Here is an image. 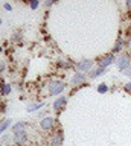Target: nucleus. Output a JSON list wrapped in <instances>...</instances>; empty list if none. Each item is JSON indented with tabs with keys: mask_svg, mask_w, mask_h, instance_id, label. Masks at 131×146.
Returning <instances> with one entry per match:
<instances>
[{
	"mask_svg": "<svg viewBox=\"0 0 131 146\" xmlns=\"http://www.w3.org/2000/svg\"><path fill=\"white\" fill-rule=\"evenodd\" d=\"M66 82L64 81H60V79H53L47 84V88H49V94L52 96H63V91L66 90Z\"/></svg>",
	"mask_w": 131,
	"mask_h": 146,
	"instance_id": "nucleus-1",
	"label": "nucleus"
},
{
	"mask_svg": "<svg viewBox=\"0 0 131 146\" xmlns=\"http://www.w3.org/2000/svg\"><path fill=\"white\" fill-rule=\"evenodd\" d=\"M116 59H117V56L114 53H105V55H102L101 58H98V61H96V66L98 67H101V68H107L110 67V66H113V64H116Z\"/></svg>",
	"mask_w": 131,
	"mask_h": 146,
	"instance_id": "nucleus-2",
	"label": "nucleus"
},
{
	"mask_svg": "<svg viewBox=\"0 0 131 146\" xmlns=\"http://www.w3.org/2000/svg\"><path fill=\"white\" fill-rule=\"evenodd\" d=\"M116 67L119 68L120 72H124L125 68L131 67V55L126 53V52L120 53L119 56H117V59H116Z\"/></svg>",
	"mask_w": 131,
	"mask_h": 146,
	"instance_id": "nucleus-3",
	"label": "nucleus"
},
{
	"mask_svg": "<svg viewBox=\"0 0 131 146\" xmlns=\"http://www.w3.org/2000/svg\"><path fill=\"white\" fill-rule=\"evenodd\" d=\"M64 143V134H63V129L52 131V134L49 135V145L51 146H63Z\"/></svg>",
	"mask_w": 131,
	"mask_h": 146,
	"instance_id": "nucleus-4",
	"label": "nucleus"
},
{
	"mask_svg": "<svg viewBox=\"0 0 131 146\" xmlns=\"http://www.w3.org/2000/svg\"><path fill=\"white\" fill-rule=\"evenodd\" d=\"M55 126H57V119L53 116H46L44 119H41V122H40V129L47 131V132L53 131Z\"/></svg>",
	"mask_w": 131,
	"mask_h": 146,
	"instance_id": "nucleus-5",
	"label": "nucleus"
},
{
	"mask_svg": "<svg viewBox=\"0 0 131 146\" xmlns=\"http://www.w3.org/2000/svg\"><path fill=\"white\" fill-rule=\"evenodd\" d=\"M75 67H76V72L79 73H88L90 70L94 68V61L93 59H82V61H78Z\"/></svg>",
	"mask_w": 131,
	"mask_h": 146,
	"instance_id": "nucleus-6",
	"label": "nucleus"
},
{
	"mask_svg": "<svg viewBox=\"0 0 131 146\" xmlns=\"http://www.w3.org/2000/svg\"><path fill=\"white\" fill-rule=\"evenodd\" d=\"M87 79H88V78H87L85 73L76 72V73H73V76L70 78V85L72 87H82V85H85Z\"/></svg>",
	"mask_w": 131,
	"mask_h": 146,
	"instance_id": "nucleus-7",
	"label": "nucleus"
},
{
	"mask_svg": "<svg viewBox=\"0 0 131 146\" xmlns=\"http://www.w3.org/2000/svg\"><path fill=\"white\" fill-rule=\"evenodd\" d=\"M12 141H14L15 146H25V145L29 141L28 132H26V131H20V132L12 134Z\"/></svg>",
	"mask_w": 131,
	"mask_h": 146,
	"instance_id": "nucleus-8",
	"label": "nucleus"
},
{
	"mask_svg": "<svg viewBox=\"0 0 131 146\" xmlns=\"http://www.w3.org/2000/svg\"><path fill=\"white\" fill-rule=\"evenodd\" d=\"M67 102H69V99H67V96H60V98H57L55 100H53V104H52V108H53V111H57V113H61L63 110L66 108Z\"/></svg>",
	"mask_w": 131,
	"mask_h": 146,
	"instance_id": "nucleus-9",
	"label": "nucleus"
},
{
	"mask_svg": "<svg viewBox=\"0 0 131 146\" xmlns=\"http://www.w3.org/2000/svg\"><path fill=\"white\" fill-rule=\"evenodd\" d=\"M125 47V38L124 36H117V40H116V43H114V46H113V49H111V53H114L116 56H117V53L120 55V52H122V49Z\"/></svg>",
	"mask_w": 131,
	"mask_h": 146,
	"instance_id": "nucleus-10",
	"label": "nucleus"
},
{
	"mask_svg": "<svg viewBox=\"0 0 131 146\" xmlns=\"http://www.w3.org/2000/svg\"><path fill=\"white\" fill-rule=\"evenodd\" d=\"M105 72H107L105 68H101V67H98V66H96V67L93 68V70H90V72H88L87 78H88V79H96V78H101Z\"/></svg>",
	"mask_w": 131,
	"mask_h": 146,
	"instance_id": "nucleus-11",
	"label": "nucleus"
},
{
	"mask_svg": "<svg viewBox=\"0 0 131 146\" xmlns=\"http://www.w3.org/2000/svg\"><path fill=\"white\" fill-rule=\"evenodd\" d=\"M41 108H44V102H29L26 105V111L28 113H35Z\"/></svg>",
	"mask_w": 131,
	"mask_h": 146,
	"instance_id": "nucleus-12",
	"label": "nucleus"
},
{
	"mask_svg": "<svg viewBox=\"0 0 131 146\" xmlns=\"http://www.w3.org/2000/svg\"><path fill=\"white\" fill-rule=\"evenodd\" d=\"M57 67L58 68H61V70H69L70 67H73V64H72L69 59H64V58H61V59H57Z\"/></svg>",
	"mask_w": 131,
	"mask_h": 146,
	"instance_id": "nucleus-13",
	"label": "nucleus"
},
{
	"mask_svg": "<svg viewBox=\"0 0 131 146\" xmlns=\"http://www.w3.org/2000/svg\"><path fill=\"white\" fill-rule=\"evenodd\" d=\"M26 128H28V122H17L11 126V129H12V134H15V132H20V131H26Z\"/></svg>",
	"mask_w": 131,
	"mask_h": 146,
	"instance_id": "nucleus-14",
	"label": "nucleus"
},
{
	"mask_svg": "<svg viewBox=\"0 0 131 146\" xmlns=\"http://www.w3.org/2000/svg\"><path fill=\"white\" fill-rule=\"evenodd\" d=\"M8 128H11V120L9 119H5V120L0 122V137L3 135V132H5Z\"/></svg>",
	"mask_w": 131,
	"mask_h": 146,
	"instance_id": "nucleus-15",
	"label": "nucleus"
},
{
	"mask_svg": "<svg viewBox=\"0 0 131 146\" xmlns=\"http://www.w3.org/2000/svg\"><path fill=\"white\" fill-rule=\"evenodd\" d=\"M21 40H23V32L21 31H15L14 34H12V36H11L12 43H20Z\"/></svg>",
	"mask_w": 131,
	"mask_h": 146,
	"instance_id": "nucleus-16",
	"label": "nucleus"
},
{
	"mask_svg": "<svg viewBox=\"0 0 131 146\" xmlns=\"http://www.w3.org/2000/svg\"><path fill=\"white\" fill-rule=\"evenodd\" d=\"M11 91H12L11 85H9V84H5V82H3V84H2V88H0V93H2V96L11 94Z\"/></svg>",
	"mask_w": 131,
	"mask_h": 146,
	"instance_id": "nucleus-17",
	"label": "nucleus"
},
{
	"mask_svg": "<svg viewBox=\"0 0 131 146\" xmlns=\"http://www.w3.org/2000/svg\"><path fill=\"white\" fill-rule=\"evenodd\" d=\"M96 90H98V93L104 94V93H107V91H108V85L105 84V82H101V84H98Z\"/></svg>",
	"mask_w": 131,
	"mask_h": 146,
	"instance_id": "nucleus-18",
	"label": "nucleus"
},
{
	"mask_svg": "<svg viewBox=\"0 0 131 146\" xmlns=\"http://www.w3.org/2000/svg\"><path fill=\"white\" fill-rule=\"evenodd\" d=\"M11 141H12V137H8V135H2V137H0V145L11 143Z\"/></svg>",
	"mask_w": 131,
	"mask_h": 146,
	"instance_id": "nucleus-19",
	"label": "nucleus"
},
{
	"mask_svg": "<svg viewBox=\"0 0 131 146\" xmlns=\"http://www.w3.org/2000/svg\"><path fill=\"white\" fill-rule=\"evenodd\" d=\"M40 6V2H37V0H32V2H29V8L31 9H37Z\"/></svg>",
	"mask_w": 131,
	"mask_h": 146,
	"instance_id": "nucleus-20",
	"label": "nucleus"
},
{
	"mask_svg": "<svg viewBox=\"0 0 131 146\" xmlns=\"http://www.w3.org/2000/svg\"><path fill=\"white\" fill-rule=\"evenodd\" d=\"M125 47L128 49V50H131V35H128L125 38Z\"/></svg>",
	"mask_w": 131,
	"mask_h": 146,
	"instance_id": "nucleus-21",
	"label": "nucleus"
},
{
	"mask_svg": "<svg viewBox=\"0 0 131 146\" xmlns=\"http://www.w3.org/2000/svg\"><path fill=\"white\" fill-rule=\"evenodd\" d=\"M124 76H126V78H131V67H128V68H125L124 72H120Z\"/></svg>",
	"mask_w": 131,
	"mask_h": 146,
	"instance_id": "nucleus-22",
	"label": "nucleus"
},
{
	"mask_svg": "<svg viewBox=\"0 0 131 146\" xmlns=\"http://www.w3.org/2000/svg\"><path fill=\"white\" fill-rule=\"evenodd\" d=\"M124 90L126 91V93H130V94H131V81H130V82H126V84L124 85Z\"/></svg>",
	"mask_w": 131,
	"mask_h": 146,
	"instance_id": "nucleus-23",
	"label": "nucleus"
},
{
	"mask_svg": "<svg viewBox=\"0 0 131 146\" xmlns=\"http://www.w3.org/2000/svg\"><path fill=\"white\" fill-rule=\"evenodd\" d=\"M55 3H57L55 0H47V2H44V6H46V8H51V6H53Z\"/></svg>",
	"mask_w": 131,
	"mask_h": 146,
	"instance_id": "nucleus-24",
	"label": "nucleus"
},
{
	"mask_svg": "<svg viewBox=\"0 0 131 146\" xmlns=\"http://www.w3.org/2000/svg\"><path fill=\"white\" fill-rule=\"evenodd\" d=\"M6 72V64L3 61H0V73H5Z\"/></svg>",
	"mask_w": 131,
	"mask_h": 146,
	"instance_id": "nucleus-25",
	"label": "nucleus"
},
{
	"mask_svg": "<svg viewBox=\"0 0 131 146\" xmlns=\"http://www.w3.org/2000/svg\"><path fill=\"white\" fill-rule=\"evenodd\" d=\"M3 8H5L6 11H12V5L11 3H5V5H3Z\"/></svg>",
	"mask_w": 131,
	"mask_h": 146,
	"instance_id": "nucleus-26",
	"label": "nucleus"
},
{
	"mask_svg": "<svg viewBox=\"0 0 131 146\" xmlns=\"http://www.w3.org/2000/svg\"><path fill=\"white\" fill-rule=\"evenodd\" d=\"M125 6H126V9H131V0H126V2H125Z\"/></svg>",
	"mask_w": 131,
	"mask_h": 146,
	"instance_id": "nucleus-27",
	"label": "nucleus"
},
{
	"mask_svg": "<svg viewBox=\"0 0 131 146\" xmlns=\"http://www.w3.org/2000/svg\"><path fill=\"white\" fill-rule=\"evenodd\" d=\"M2 23H3V21H2V18H0V25H2Z\"/></svg>",
	"mask_w": 131,
	"mask_h": 146,
	"instance_id": "nucleus-28",
	"label": "nucleus"
},
{
	"mask_svg": "<svg viewBox=\"0 0 131 146\" xmlns=\"http://www.w3.org/2000/svg\"><path fill=\"white\" fill-rule=\"evenodd\" d=\"M0 52H2V46H0Z\"/></svg>",
	"mask_w": 131,
	"mask_h": 146,
	"instance_id": "nucleus-29",
	"label": "nucleus"
}]
</instances>
